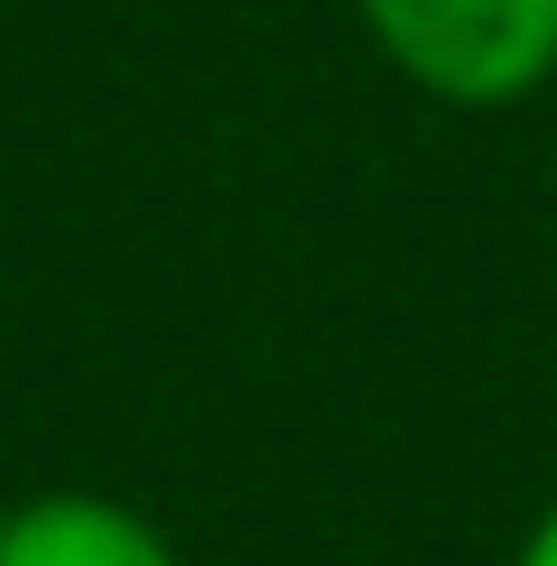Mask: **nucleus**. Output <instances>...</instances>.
<instances>
[{
    "mask_svg": "<svg viewBox=\"0 0 557 566\" xmlns=\"http://www.w3.org/2000/svg\"><path fill=\"white\" fill-rule=\"evenodd\" d=\"M371 46L455 112H511L557 75V0H354Z\"/></svg>",
    "mask_w": 557,
    "mask_h": 566,
    "instance_id": "f257e3e1",
    "label": "nucleus"
},
{
    "mask_svg": "<svg viewBox=\"0 0 557 566\" xmlns=\"http://www.w3.org/2000/svg\"><path fill=\"white\" fill-rule=\"evenodd\" d=\"M0 566H186V557L149 511L112 502V492H38V502H10Z\"/></svg>",
    "mask_w": 557,
    "mask_h": 566,
    "instance_id": "f03ea898",
    "label": "nucleus"
},
{
    "mask_svg": "<svg viewBox=\"0 0 557 566\" xmlns=\"http://www.w3.org/2000/svg\"><path fill=\"white\" fill-rule=\"evenodd\" d=\"M511 566H557V502L529 521V538H521V557H511Z\"/></svg>",
    "mask_w": 557,
    "mask_h": 566,
    "instance_id": "7ed1b4c3",
    "label": "nucleus"
},
{
    "mask_svg": "<svg viewBox=\"0 0 557 566\" xmlns=\"http://www.w3.org/2000/svg\"><path fill=\"white\" fill-rule=\"evenodd\" d=\"M0 530H10V502H0Z\"/></svg>",
    "mask_w": 557,
    "mask_h": 566,
    "instance_id": "20e7f679",
    "label": "nucleus"
}]
</instances>
